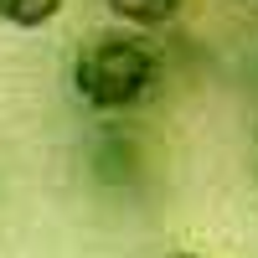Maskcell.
I'll return each instance as SVG.
<instances>
[{
    "label": "cell",
    "instance_id": "6da1fadb",
    "mask_svg": "<svg viewBox=\"0 0 258 258\" xmlns=\"http://www.w3.org/2000/svg\"><path fill=\"white\" fill-rule=\"evenodd\" d=\"M73 98L93 114H129L160 88V52L135 31H98L73 52Z\"/></svg>",
    "mask_w": 258,
    "mask_h": 258
},
{
    "label": "cell",
    "instance_id": "3957f363",
    "mask_svg": "<svg viewBox=\"0 0 258 258\" xmlns=\"http://www.w3.org/2000/svg\"><path fill=\"white\" fill-rule=\"evenodd\" d=\"M68 0H0V26L11 31H41L62 16Z\"/></svg>",
    "mask_w": 258,
    "mask_h": 258
},
{
    "label": "cell",
    "instance_id": "277c9868",
    "mask_svg": "<svg viewBox=\"0 0 258 258\" xmlns=\"http://www.w3.org/2000/svg\"><path fill=\"white\" fill-rule=\"evenodd\" d=\"M155 258H207V253H197V248H170V253H155Z\"/></svg>",
    "mask_w": 258,
    "mask_h": 258
},
{
    "label": "cell",
    "instance_id": "7a4b0ae2",
    "mask_svg": "<svg viewBox=\"0 0 258 258\" xmlns=\"http://www.w3.org/2000/svg\"><path fill=\"white\" fill-rule=\"evenodd\" d=\"M109 11L129 31H155V26H170L186 11V0H109Z\"/></svg>",
    "mask_w": 258,
    "mask_h": 258
}]
</instances>
